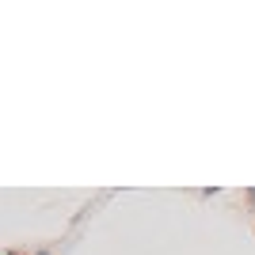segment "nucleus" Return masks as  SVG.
<instances>
[{
    "mask_svg": "<svg viewBox=\"0 0 255 255\" xmlns=\"http://www.w3.org/2000/svg\"><path fill=\"white\" fill-rule=\"evenodd\" d=\"M244 198H248V206H252V210H255V187H252V191L244 194Z\"/></svg>",
    "mask_w": 255,
    "mask_h": 255,
    "instance_id": "1",
    "label": "nucleus"
},
{
    "mask_svg": "<svg viewBox=\"0 0 255 255\" xmlns=\"http://www.w3.org/2000/svg\"><path fill=\"white\" fill-rule=\"evenodd\" d=\"M34 255H53V252H50V248H42V252H34Z\"/></svg>",
    "mask_w": 255,
    "mask_h": 255,
    "instance_id": "2",
    "label": "nucleus"
}]
</instances>
